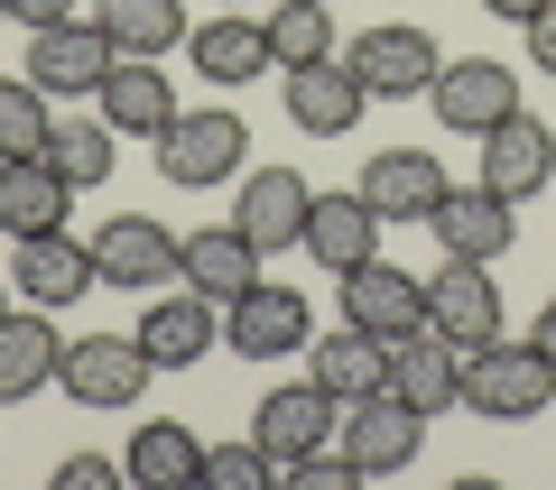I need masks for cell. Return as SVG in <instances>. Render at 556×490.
<instances>
[{"instance_id":"cell-1","label":"cell","mask_w":556,"mask_h":490,"mask_svg":"<svg viewBox=\"0 0 556 490\" xmlns=\"http://www.w3.org/2000/svg\"><path fill=\"white\" fill-rule=\"evenodd\" d=\"M149 379H159V361H149V343H139V334H75V343H65V361H56V389L75 398V408H93V416L139 408Z\"/></svg>"},{"instance_id":"cell-2","label":"cell","mask_w":556,"mask_h":490,"mask_svg":"<svg viewBox=\"0 0 556 490\" xmlns=\"http://www.w3.org/2000/svg\"><path fill=\"white\" fill-rule=\"evenodd\" d=\"M556 398V361L538 352V343H473L464 352V408L473 416H501V426H519V416H547Z\"/></svg>"},{"instance_id":"cell-3","label":"cell","mask_w":556,"mask_h":490,"mask_svg":"<svg viewBox=\"0 0 556 490\" xmlns=\"http://www.w3.org/2000/svg\"><path fill=\"white\" fill-rule=\"evenodd\" d=\"M159 177L186 185V195H204V185H232L241 157H251V130H241V112H223V102H204V112H177L159 139Z\"/></svg>"},{"instance_id":"cell-4","label":"cell","mask_w":556,"mask_h":490,"mask_svg":"<svg viewBox=\"0 0 556 490\" xmlns=\"http://www.w3.org/2000/svg\"><path fill=\"white\" fill-rule=\"evenodd\" d=\"M112 65H121V47L102 38L93 20H56V28H28V65L20 75L38 83V93H56V102H93Z\"/></svg>"},{"instance_id":"cell-5","label":"cell","mask_w":556,"mask_h":490,"mask_svg":"<svg viewBox=\"0 0 556 490\" xmlns=\"http://www.w3.org/2000/svg\"><path fill=\"white\" fill-rule=\"evenodd\" d=\"M343 463H353L362 472V481H380V472H408L417 463V444H427V416H417L408 408V398H399V389H371V398H353V408H343Z\"/></svg>"},{"instance_id":"cell-6","label":"cell","mask_w":556,"mask_h":490,"mask_svg":"<svg viewBox=\"0 0 556 490\" xmlns=\"http://www.w3.org/2000/svg\"><path fill=\"white\" fill-rule=\"evenodd\" d=\"M306 343H316V306H306L298 287H269V278H260L251 296L223 306V352H241V361H288V352H306Z\"/></svg>"},{"instance_id":"cell-7","label":"cell","mask_w":556,"mask_h":490,"mask_svg":"<svg viewBox=\"0 0 556 490\" xmlns=\"http://www.w3.org/2000/svg\"><path fill=\"white\" fill-rule=\"evenodd\" d=\"M10 287H20V306H47V314L84 306V296L102 287L93 241H65V232H28V241H10Z\"/></svg>"},{"instance_id":"cell-8","label":"cell","mask_w":556,"mask_h":490,"mask_svg":"<svg viewBox=\"0 0 556 490\" xmlns=\"http://www.w3.org/2000/svg\"><path fill=\"white\" fill-rule=\"evenodd\" d=\"M427 102H437V120L455 139H482V130H501V120L519 112V75L501 56H455V65H437Z\"/></svg>"},{"instance_id":"cell-9","label":"cell","mask_w":556,"mask_h":490,"mask_svg":"<svg viewBox=\"0 0 556 490\" xmlns=\"http://www.w3.org/2000/svg\"><path fill=\"white\" fill-rule=\"evenodd\" d=\"M93 269H102V287H149L159 296L167 278H186V241L149 214H112L93 232Z\"/></svg>"},{"instance_id":"cell-10","label":"cell","mask_w":556,"mask_h":490,"mask_svg":"<svg viewBox=\"0 0 556 490\" xmlns=\"http://www.w3.org/2000/svg\"><path fill=\"white\" fill-rule=\"evenodd\" d=\"M427 232H437V250L445 259H510V241H519V204L510 195H492V185H445V204L427 214Z\"/></svg>"},{"instance_id":"cell-11","label":"cell","mask_w":556,"mask_h":490,"mask_svg":"<svg viewBox=\"0 0 556 490\" xmlns=\"http://www.w3.org/2000/svg\"><path fill=\"white\" fill-rule=\"evenodd\" d=\"M343 65H353V83L371 102H408V93H427L437 83V38L427 28H362L353 47H343Z\"/></svg>"},{"instance_id":"cell-12","label":"cell","mask_w":556,"mask_h":490,"mask_svg":"<svg viewBox=\"0 0 556 490\" xmlns=\"http://www.w3.org/2000/svg\"><path fill=\"white\" fill-rule=\"evenodd\" d=\"M334 426H343V398L316 389V379H288V389H269V398H260V416H251V435L278 453V472L306 463V453H325V444H334Z\"/></svg>"},{"instance_id":"cell-13","label":"cell","mask_w":556,"mask_h":490,"mask_svg":"<svg viewBox=\"0 0 556 490\" xmlns=\"http://www.w3.org/2000/svg\"><path fill=\"white\" fill-rule=\"evenodd\" d=\"M482 185H492V195H510V204L556 185V130L529 112V102H519L501 130H482Z\"/></svg>"},{"instance_id":"cell-14","label":"cell","mask_w":556,"mask_h":490,"mask_svg":"<svg viewBox=\"0 0 556 490\" xmlns=\"http://www.w3.org/2000/svg\"><path fill=\"white\" fill-rule=\"evenodd\" d=\"M343 324H362V334L399 343L427 324V278L390 269V259H362V269H343Z\"/></svg>"},{"instance_id":"cell-15","label":"cell","mask_w":556,"mask_h":490,"mask_svg":"<svg viewBox=\"0 0 556 490\" xmlns=\"http://www.w3.org/2000/svg\"><path fill=\"white\" fill-rule=\"evenodd\" d=\"M306 214H316V185H306L298 167H260V177H241V195H232V222L260 241V259H269V250H298Z\"/></svg>"},{"instance_id":"cell-16","label":"cell","mask_w":556,"mask_h":490,"mask_svg":"<svg viewBox=\"0 0 556 490\" xmlns=\"http://www.w3.org/2000/svg\"><path fill=\"white\" fill-rule=\"evenodd\" d=\"M427 324H437L455 352H473V343L501 334V287L482 259H445L437 278H427Z\"/></svg>"},{"instance_id":"cell-17","label":"cell","mask_w":556,"mask_h":490,"mask_svg":"<svg viewBox=\"0 0 556 490\" xmlns=\"http://www.w3.org/2000/svg\"><path fill=\"white\" fill-rule=\"evenodd\" d=\"M390 389L408 398L417 416L464 408V352L437 334V324H417V334H399V343H390Z\"/></svg>"},{"instance_id":"cell-18","label":"cell","mask_w":556,"mask_h":490,"mask_svg":"<svg viewBox=\"0 0 556 490\" xmlns=\"http://www.w3.org/2000/svg\"><path fill=\"white\" fill-rule=\"evenodd\" d=\"M130 334L149 343V361H159V371H195V361L223 343V306H214V296H195V287H177V296H159V306L139 314Z\"/></svg>"},{"instance_id":"cell-19","label":"cell","mask_w":556,"mask_h":490,"mask_svg":"<svg viewBox=\"0 0 556 490\" xmlns=\"http://www.w3.org/2000/svg\"><path fill=\"white\" fill-rule=\"evenodd\" d=\"M316 269H362V259H380V214H371V195L362 185H343V195H325L316 185V214H306V241H298Z\"/></svg>"},{"instance_id":"cell-20","label":"cell","mask_w":556,"mask_h":490,"mask_svg":"<svg viewBox=\"0 0 556 490\" xmlns=\"http://www.w3.org/2000/svg\"><path fill=\"white\" fill-rule=\"evenodd\" d=\"M362 83H353V65L343 56H316V65H288V120H298L306 139H343V130H362Z\"/></svg>"},{"instance_id":"cell-21","label":"cell","mask_w":556,"mask_h":490,"mask_svg":"<svg viewBox=\"0 0 556 490\" xmlns=\"http://www.w3.org/2000/svg\"><path fill=\"white\" fill-rule=\"evenodd\" d=\"M445 185H455V177H445L427 149H380L371 167H362V195H371L380 222H427L445 204Z\"/></svg>"},{"instance_id":"cell-22","label":"cell","mask_w":556,"mask_h":490,"mask_svg":"<svg viewBox=\"0 0 556 490\" xmlns=\"http://www.w3.org/2000/svg\"><path fill=\"white\" fill-rule=\"evenodd\" d=\"M93 112L112 120L121 139H159L167 120H177V83L159 75V56H121L112 75H102V93H93Z\"/></svg>"},{"instance_id":"cell-23","label":"cell","mask_w":556,"mask_h":490,"mask_svg":"<svg viewBox=\"0 0 556 490\" xmlns=\"http://www.w3.org/2000/svg\"><path fill=\"white\" fill-rule=\"evenodd\" d=\"M56 361H65V334L47 324V306L0 314V408H20V398L56 389Z\"/></svg>"},{"instance_id":"cell-24","label":"cell","mask_w":556,"mask_h":490,"mask_svg":"<svg viewBox=\"0 0 556 490\" xmlns=\"http://www.w3.org/2000/svg\"><path fill=\"white\" fill-rule=\"evenodd\" d=\"M65 204H75V185H65L47 157H0V232L10 241L65 232Z\"/></svg>"},{"instance_id":"cell-25","label":"cell","mask_w":556,"mask_h":490,"mask_svg":"<svg viewBox=\"0 0 556 490\" xmlns=\"http://www.w3.org/2000/svg\"><path fill=\"white\" fill-rule=\"evenodd\" d=\"M186 287L214 296V306H232V296L260 287V241L241 232V222H214V232H186Z\"/></svg>"},{"instance_id":"cell-26","label":"cell","mask_w":556,"mask_h":490,"mask_svg":"<svg viewBox=\"0 0 556 490\" xmlns=\"http://www.w3.org/2000/svg\"><path fill=\"white\" fill-rule=\"evenodd\" d=\"M121 472H130V490H186V481H204V444H195V426H177V416H139Z\"/></svg>"},{"instance_id":"cell-27","label":"cell","mask_w":556,"mask_h":490,"mask_svg":"<svg viewBox=\"0 0 556 490\" xmlns=\"http://www.w3.org/2000/svg\"><path fill=\"white\" fill-rule=\"evenodd\" d=\"M306 379H316V389H334L343 408H353V398L390 389V343L362 334V324H343L334 343H306Z\"/></svg>"},{"instance_id":"cell-28","label":"cell","mask_w":556,"mask_h":490,"mask_svg":"<svg viewBox=\"0 0 556 490\" xmlns=\"http://www.w3.org/2000/svg\"><path fill=\"white\" fill-rule=\"evenodd\" d=\"M186 65H195L204 83H260V65H269V28H251V20H204V28H186Z\"/></svg>"},{"instance_id":"cell-29","label":"cell","mask_w":556,"mask_h":490,"mask_svg":"<svg viewBox=\"0 0 556 490\" xmlns=\"http://www.w3.org/2000/svg\"><path fill=\"white\" fill-rule=\"evenodd\" d=\"M93 28L121 47V56H167V47H186V10L177 0H93Z\"/></svg>"},{"instance_id":"cell-30","label":"cell","mask_w":556,"mask_h":490,"mask_svg":"<svg viewBox=\"0 0 556 490\" xmlns=\"http://www.w3.org/2000/svg\"><path fill=\"white\" fill-rule=\"evenodd\" d=\"M112 149H121V130L112 120H56V139H47V167H56L75 195H93V185H112Z\"/></svg>"},{"instance_id":"cell-31","label":"cell","mask_w":556,"mask_h":490,"mask_svg":"<svg viewBox=\"0 0 556 490\" xmlns=\"http://www.w3.org/2000/svg\"><path fill=\"white\" fill-rule=\"evenodd\" d=\"M47 139H56V93L10 75L0 83V157H47Z\"/></svg>"},{"instance_id":"cell-32","label":"cell","mask_w":556,"mask_h":490,"mask_svg":"<svg viewBox=\"0 0 556 490\" xmlns=\"http://www.w3.org/2000/svg\"><path fill=\"white\" fill-rule=\"evenodd\" d=\"M334 56V20H325V0H278V20H269V65L288 75V65H316Z\"/></svg>"},{"instance_id":"cell-33","label":"cell","mask_w":556,"mask_h":490,"mask_svg":"<svg viewBox=\"0 0 556 490\" xmlns=\"http://www.w3.org/2000/svg\"><path fill=\"white\" fill-rule=\"evenodd\" d=\"M278 481V453L260 444V435H241V444H204V490H269Z\"/></svg>"},{"instance_id":"cell-34","label":"cell","mask_w":556,"mask_h":490,"mask_svg":"<svg viewBox=\"0 0 556 490\" xmlns=\"http://www.w3.org/2000/svg\"><path fill=\"white\" fill-rule=\"evenodd\" d=\"M112 481H130L112 453H65V463H56V490H112Z\"/></svg>"},{"instance_id":"cell-35","label":"cell","mask_w":556,"mask_h":490,"mask_svg":"<svg viewBox=\"0 0 556 490\" xmlns=\"http://www.w3.org/2000/svg\"><path fill=\"white\" fill-rule=\"evenodd\" d=\"M519 38H529V56H538V75H556V0H547V10H538L529 28H519Z\"/></svg>"},{"instance_id":"cell-36","label":"cell","mask_w":556,"mask_h":490,"mask_svg":"<svg viewBox=\"0 0 556 490\" xmlns=\"http://www.w3.org/2000/svg\"><path fill=\"white\" fill-rule=\"evenodd\" d=\"M10 20L20 28H56V20H75V0H10Z\"/></svg>"},{"instance_id":"cell-37","label":"cell","mask_w":556,"mask_h":490,"mask_svg":"<svg viewBox=\"0 0 556 490\" xmlns=\"http://www.w3.org/2000/svg\"><path fill=\"white\" fill-rule=\"evenodd\" d=\"M482 10H492V20H510V28H529L538 10H547V0H482Z\"/></svg>"},{"instance_id":"cell-38","label":"cell","mask_w":556,"mask_h":490,"mask_svg":"<svg viewBox=\"0 0 556 490\" xmlns=\"http://www.w3.org/2000/svg\"><path fill=\"white\" fill-rule=\"evenodd\" d=\"M529 343H538V352L556 361V296H547V306H538V334H529Z\"/></svg>"},{"instance_id":"cell-39","label":"cell","mask_w":556,"mask_h":490,"mask_svg":"<svg viewBox=\"0 0 556 490\" xmlns=\"http://www.w3.org/2000/svg\"><path fill=\"white\" fill-rule=\"evenodd\" d=\"M0 20H10V0H0Z\"/></svg>"},{"instance_id":"cell-40","label":"cell","mask_w":556,"mask_h":490,"mask_svg":"<svg viewBox=\"0 0 556 490\" xmlns=\"http://www.w3.org/2000/svg\"><path fill=\"white\" fill-rule=\"evenodd\" d=\"M0 314H10V296H0Z\"/></svg>"},{"instance_id":"cell-41","label":"cell","mask_w":556,"mask_h":490,"mask_svg":"<svg viewBox=\"0 0 556 490\" xmlns=\"http://www.w3.org/2000/svg\"><path fill=\"white\" fill-rule=\"evenodd\" d=\"M232 10H241V0H232Z\"/></svg>"}]
</instances>
